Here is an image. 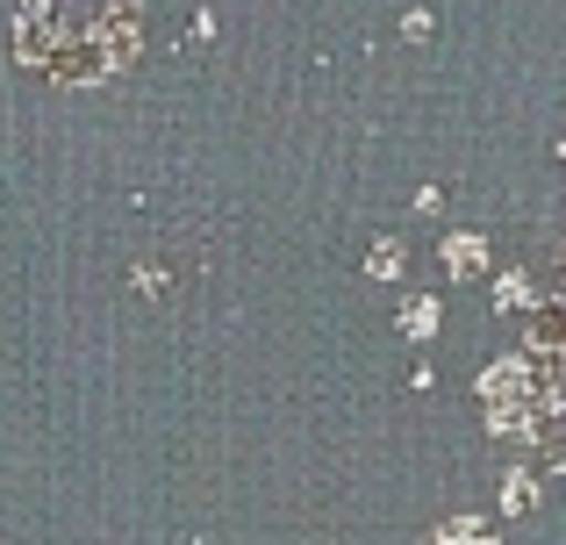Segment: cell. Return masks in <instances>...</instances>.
<instances>
[{
    "label": "cell",
    "instance_id": "7a4b0ae2",
    "mask_svg": "<svg viewBox=\"0 0 566 545\" xmlns=\"http://www.w3.org/2000/svg\"><path fill=\"white\" fill-rule=\"evenodd\" d=\"M481 417L495 438L510 446H531V474H559L566 460V374H559V352H510L481 374Z\"/></svg>",
    "mask_w": 566,
    "mask_h": 545
},
{
    "label": "cell",
    "instance_id": "277c9868",
    "mask_svg": "<svg viewBox=\"0 0 566 545\" xmlns=\"http://www.w3.org/2000/svg\"><path fill=\"white\" fill-rule=\"evenodd\" d=\"M538 495H545V481L531 467H510L502 474V517H538Z\"/></svg>",
    "mask_w": 566,
    "mask_h": 545
},
{
    "label": "cell",
    "instance_id": "5b68a950",
    "mask_svg": "<svg viewBox=\"0 0 566 545\" xmlns=\"http://www.w3.org/2000/svg\"><path fill=\"white\" fill-rule=\"evenodd\" d=\"M538 302H545V294L531 287V273H502L495 280V308H502V316H531Z\"/></svg>",
    "mask_w": 566,
    "mask_h": 545
},
{
    "label": "cell",
    "instance_id": "ba28073f",
    "mask_svg": "<svg viewBox=\"0 0 566 545\" xmlns=\"http://www.w3.org/2000/svg\"><path fill=\"white\" fill-rule=\"evenodd\" d=\"M423 545H502V538L488 532L481 517H452V524H438V532H430Z\"/></svg>",
    "mask_w": 566,
    "mask_h": 545
},
{
    "label": "cell",
    "instance_id": "52a82bcc",
    "mask_svg": "<svg viewBox=\"0 0 566 545\" xmlns=\"http://www.w3.org/2000/svg\"><path fill=\"white\" fill-rule=\"evenodd\" d=\"M366 273H374V280H401V273H409V244H401V238H374V244H366Z\"/></svg>",
    "mask_w": 566,
    "mask_h": 545
},
{
    "label": "cell",
    "instance_id": "9c48e42d",
    "mask_svg": "<svg viewBox=\"0 0 566 545\" xmlns=\"http://www.w3.org/2000/svg\"><path fill=\"white\" fill-rule=\"evenodd\" d=\"M401 36L423 43V36H430V8H409V14H401Z\"/></svg>",
    "mask_w": 566,
    "mask_h": 545
},
{
    "label": "cell",
    "instance_id": "6da1fadb",
    "mask_svg": "<svg viewBox=\"0 0 566 545\" xmlns=\"http://www.w3.org/2000/svg\"><path fill=\"white\" fill-rule=\"evenodd\" d=\"M137 0H22L14 14L22 65L57 72V80H108L137 57Z\"/></svg>",
    "mask_w": 566,
    "mask_h": 545
},
{
    "label": "cell",
    "instance_id": "3957f363",
    "mask_svg": "<svg viewBox=\"0 0 566 545\" xmlns=\"http://www.w3.org/2000/svg\"><path fill=\"white\" fill-rule=\"evenodd\" d=\"M438 259H444L452 280H481L488 273V238H481V230H452V238L438 244Z\"/></svg>",
    "mask_w": 566,
    "mask_h": 545
},
{
    "label": "cell",
    "instance_id": "30bf717a",
    "mask_svg": "<svg viewBox=\"0 0 566 545\" xmlns=\"http://www.w3.org/2000/svg\"><path fill=\"white\" fill-rule=\"evenodd\" d=\"M137 287L158 294V287H172V273H166V266H137Z\"/></svg>",
    "mask_w": 566,
    "mask_h": 545
},
{
    "label": "cell",
    "instance_id": "8992f818",
    "mask_svg": "<svg viewBox=\"0 0 566 545\" xmlns=\"http://www.w3.org/2000/svg\"><path fill=\"white\" fill-rule=\"evenodd\" d=\"M438 294H409V302H401V337H416V345H423V337H438Z\"/></svg>",
    "mask_w": 566,
    "mask_h": 545
}]
</instances>
